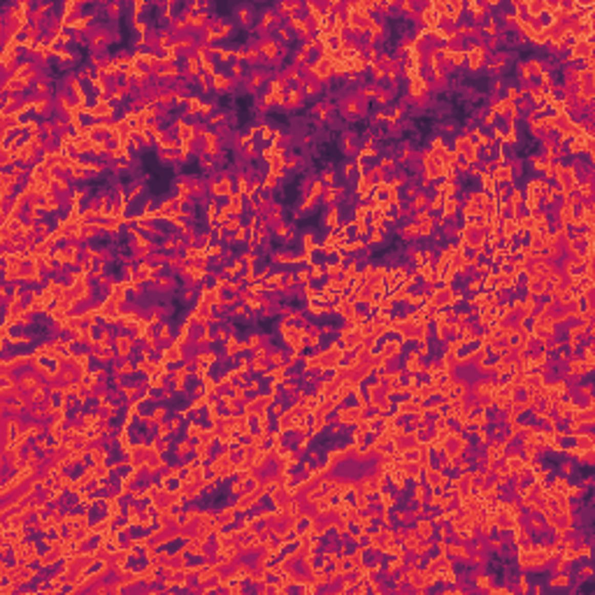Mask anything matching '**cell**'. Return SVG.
Returning <instances> with one entry per match:
<instances>
[{
	"label": "cell",
	"instance_id": "obj_1",
	"mask_svg": "<svg viewBox=\"0 0 595 595\" xmlns=\"http://www.w3.org/2000/svg\"><path fill=\"white\" fill-rule=\"evenodd\" d=\"M368 107L370 102H363L356 93H347V96H339L337 98V112L342 116L344 121H358V119H365L368 116Z\"/></svg>",
	"mask_w": 595,
	"mask_h": 595
},
{
	"label": "cell",
	"instance_id": "obj_2",
	"mask_svg": "<svg viewBox=\"0 0 595 595\" xmlns=\"http://www.w3.org/2000/svg\"><path fill=\"white\" fill-rule=\"evenodd\" d=\"M488 54H491V51L486 49L484 45H474V42H470L468 49H465V70H468L470 75H479V72H484L486 61H488Z\"/></svg>",
	"mask_w": 595,
	"mask_h": 595
},
{
	"label": "cell",
	"instance_id": "obj_3",
	"mask_svg": "<svg viewBox=\"0 0 595 595\" xmlns=\"http://www.w3.org/2000/svg\"><path fill=\"white\" fill-rule=\"evenodd\" d=\"M339 149H342V154L349 158V161H353V158L358 156V152H360L358 131H344L342 137H339Z\"/></svg>",
	"mask_w": 595,
	"mask_h": 595
},
{
	"label": "cell",
	"instance_id": "obj_4",
	"mask_svg": "<svg viewBox=\"0 0 595 595\" xmlns=\"http://www.w3.org/2000/svg\"><path fill=\"white\" fill-rule=\"evenodd\" d=\"M184 360H186V356H184V349L179 347L177 342H172V344H167L165 349L161 351V363L165 365V368H177V365H182Z\"/></svg>",
	"mask_w": 595,
	"mask_h": 595
},
{
	"label": "cell",
	"instance_id": "obj_5",
	"mask_svg": "<svg viewBox=\"0 0 595 595\" xmlns=\"http://www.w3.org/2000/svg\"><path fill=\"white\" fill-rule=\"evenodd\" d=\"M344 207L342 205H333V207H326V212L321 217V223L326 230H337L339 226L344 223Z\"/></svg>",
	"mask_w": 595,
	"mask_h": 595
},
{
	"label": "cell",
	"instance_id": "obj_6",
	"mask_svg": "<svg viewBox=\"0 0 595 595\" xmlns=\"http://www.w3.org/2000/svg\"><path fill=\"white\" fill-rule=\"evenodd\" d=\"M54 63L58 70H72V68L79 63V51H72L70 47H66V49H58L54 54Z\"/></svg>",
	"mask_w": 595,
	"mask_h": 595
},
{
	"label": "cell",
	"instance_id": "obj_7",
	"mask_svg": "<svg viewBox=\"0 0 595 595\" xmlns=\"http://www.w3.org/2000/svg\"><path fill=\"white\" fill-rule=\"evenodd\" d=\"M309 112H312V119L316 123H330L335 116V105L328 100H316Z\"/></svg>",
	"mask_w": 595,
	"mask_h": 595
},
{
	"label": "cell",
	"instance_id": "obj_8",
	"mask_svg": "<svg viewBox=\"0 0 595 595\" xmlns=\"http://www.w3.org/2000/svg\"><path fill=\"white\" fill-rule=\"evenodd\" d=\"M133 349H135V337H133L131 333H119L114 337V351L119 358H123V360L131 358Z\"/></svg>",
	"mask_w": 595,
	"mask_h": 595
},
{
	"label": "cell",
	"instance_id": "obj_9",
	"mask_svg": "<svg viewBox=\"0 0 595 595\" xmlns=\"http://www.w3.org/2000/svg\"><path fill=\"white\" fill-rule=\"evenodd\" d=\"M232 89H235V81L228 77V72H217V75L212 77V93H217V96H228V93H232Z\"/></svg>",
	"mask_w": 595,
	"mask_h": 595
},
{
	"label": "cell",
	"instance_id": "obj_10",
	"mask_svg": "<svg viewBox=\"0 0 595 595\" xmlns=\"http://www.w3.org/2000/svg\"><path fill=\"white\" fill-rule=\"evenodd\" d=\"M89 463L91 465H105L110 463V447L102 442H96L89 447Z\"/></svg>",
	"mask_w": 595,
	"mask_h": 595
},
{
	"label": "cell",
	"instance_id": "obj_11",
	"mask_svg": "<svg viewBox=\"0 0 595 595\" xmlns=\"http://www.w3.org/2000/svg\"><path fill=\"white\" fill-rule=\"evenodd\" d=\"M414 528H416V533L421 535V540H435V535H437V525L430 521L428 514L419 516V519L414 521Z\"/></svg>",
	"mask_w": 595,
	"mask_h": 595
},
{
	"label": "cell",
	"instance_id": "obj_12",
	"mask_svg": "<svg viewBox=\"0 0 595 595\" xmlns=\"http://www.w3.org/2000/svg\"><path fill=\"white\" fill-rule=\"evenodd\" d=\"M344 196H347V186H342V184L326 186V193H323V198H321V205H326V207L339 205V200H342Z\"/></svg>",
	"mask_w": 595,
	"mask_h": 595
},
{
	"label": "cell",
	"instance_id": "obj_13",
	"mask_svg": "<svg viewBox=\"0 0 595 595\" xmlns=\"http://www.w3.org/2000/svg\"><path fill=\"white\" fill-rule=\"evenodd\" d=\"M546 588L551 590H570L572 588V575L570 572H556L546 579Z\"/></svg>",
	"mask_w": 595,
	"mask_h": 595
},
{
	"label": "cell",
	"instance_id": "obj_14",
	"mask_svg": "<svg viewBox=\"0 0 595 595\" xmlns=\"http://www.w3.org/2000/svg\"><path fill=\"white\" fill-rule=\"evenodd\" d=\"M314 251H318V240L314 230H303L300 232V253L312 256Z\"/></svg>",
	"mask_w": 595,
	"mask_h": 595
},
{
	"label": "cell",
	"instance_id": "obj_15",
	"mask_svg": "<svg viewBox=\"0 0 595 595\" xmlns=\"http://www.w3.org/2000/svg\"><path fill=\"white\" fill-rule=\"evenodd\" d=\"M303 105H305V93L300 91V89H293V86H288V91H286V107H284V112H298Z\"/></svg>",
	"mask_w": 595,
	"mask_h": 595
},
{
	"label": "cell",
	"instance_id": "obj_16",
	"mask_svg": "<svg viewBox=\"0 0 595 595\" xmlns=\"http://www.w3.org/2000/svg\"><path fill=\"white\" fill-rule=\"evenodd\" d=\"M398 235L402 242H416V240H421L419 237V223L416 221H405L402 226L398 228Z\"/></svg>",
	"mask_w": 595,
	"mask_h": 595
},
{
	"label": "cell",
	"instance_id": "obj_17",
	"mask_svg": "<svg viewBox=\"0 0 595 595\" xmlns=\"http://www.w3.org/2000/svg\"><path fill=\"white\" fill-rule=\"evenodd\" d=\"M247 77H249V79H247L249 91H258V89H261L263 84H267V79H270V77H267V70H258V68H253Z\"/></svg>",
	"mask_w": 595,
	"mask_h": 595
},
{
	"label": "cell",
	"instance_id": "obj_18",
	"mask_svg": "<svg viewBox=\"0 0 595 595\" xmlns=\"http://www.w3.org/2000/svg\"><path fill=\"white\" fill-rule=\"evenodd\" d=\"M261 63H263V56H261V51H258L256 42H249V45H244V66L258 68Z\"/></svg>",
	"mask_w": 595,
	"mask_h": 595
},
{
	"label": "cell",
	"instance_id": "obj_19",
	"mask_svg": "<svg viewBox=\"0 0 595 595\" xmlns=\"http://www.w3.org/2000/svg\"><path fill=\"white\" fill-rule=\"evenodd\" d=\"M251 24H253V12H251V7H247V5L235 7V26L251 28Z\"/></svg>",
	"mask_w": 595,
	"mask_h": 595
},
{
	"label": "cell",
	"instance_id": "obj_20",
	"mask_svg": "<svg viewBox=\"0 0 595 595\" xmlns=\"http://www.w3.org/2000/svg\"><path fill=\"white\" fill-rule=\"evenodd\" d=\"M202 435H205V423H200V421H186L184 437L191 439V442H200Z\"/></svg>",
	"mask_w": 595,
	"mask_h": 595
},
{
	"label": "cell",
	"instance_id": "obj_21",
	"mask_svg": "<svg viewBox=\"0 0 595 595\" xmlns=\"http://www.w3.org/2000/svg\"><path fill=\"white\" fill-rule=\"evenodd\" d=\"M460 205H463L460 198H447V200H444V207H442V217L444 219H458Z\"/></svg>",
	"mask_w": 595,
	"mask_h": 595
},
{
	"label": "cell",
	"instance_id": "obj_22",
	"mask_svg": "<svg viewBox=\"0 0 595 595\" xmlns=\"http://www.w3.org/2000/svg\"><path fill=\"white\" fill-rule=\"evenodd\" d=\"M491 175H493V179L498 184H516L514 172H512V167L507 165V163H504L502 167H493V172H491Z\"/></svg>",
	"mask_w": 595,
	"mask_h": 595
},
{
	"label": "cell",
	"instance_id": "obj_23",
	"mask_svg": "<svg viewBox=\"0 0 595 595\" xmlns=\"http://www.w3.org/2000/svg\"><path fill=\"white\" fill-rule=\"evenodd\" d=\"M479 182V188L486 193V196H495V188H498V182L493 179L491 172H481V177L477 179Z\"/></svg>",
	"mask_w": 595,
	"mask_h": 595
},
{
	"label": "cell",
	"instance_id": "obj_24",
	"mask_svg": "<svg viewBox=\"0 0 595 595\" xmlns=\"http://www.w3.org/2000/svg\"><path fill=\"white\" fill-rule=\"evenodd\" d=\"M318 179H321V182L326 184V186H335V184H337V179H339V172L335 170L333 163H328V165L323 167L321 175H318Z\"/></svg>",
	"mask_w": 595,
	"mask_h": 595
},
{
	"label": "cell",
	"instance_id": "obj_25",
	"mask_svg": "<svg viewBox=\"0 0 595 595\" xmlns=\"http://www.w3.org/2000/svg\"><path fill=\"white\" fill-rule=\"evenodd\" d=\"M433 232H435V217H433V214H428L423 221H419V237H421V240H430Z\"/></svg>",
	"mask_w": 595,
	"mask_h": 595
},
{
	"label": "cell",
	"instance_id": "obj_26",
	"mask_svg": "<svg viewBox=\"0 0 595 595\" xmlns=\"http://www.w3.org/2000/svg\"><path fill=\"white\" fill-rule=\"evenodd\" d=\"M200 68H202V75H207V77H214L217 72H221V70H219L217 58H212V56H202V58H200Z\"/></svg>",
	"mask_w": 595,
	"mask_h": 595
},
{
	"label": "cell",
	"instance_id": "obj_27",
	"mask_svg": "<svg viewBox=\"0 0 595 595\" xmlns=\"http://www.w3.org/2000/svg\"><path fill=\"white\" fill-rule=\"evenodd\" d=\"M595 196V188H593V182H581L579 186H577V198H579L581 202H588L593 200Z\"/></svg>",
	"mask_w": 595,
	"mask_h": 595
},
{
	"label": "cell",
	"instance_id": "obj_28",
	"mask_svg": "<svg viewBox=\"0 0 595 595\" xmlns=\"http://www.w3.org/2000/svg\"><path fill=\"white\" fill-rule=\"evenodd\" d=\"M68 177H70V179H72L75 184H86V182H91V175H89V172H86L84 167L79 165V163H77V165L72 167L70 175H68Z\"/></svg>",
	"mask_w": 595,
	"mask_h": 595
},
{
	"label": "cell",
	"instance_id": "obj_29",
	"mask_svg": "<svg viewBox=\"0 0 595 595\" xmlns=\"http://www.w3.org/2000/svg\"><path fill=\"white\" fill-rule=\"evenodd\" d=\"M384 242H386V232H381V230H370V235L365 237V244H368V249L381 247Z\"/></svg>",
	"mask_w": 595,
	"mask_h": 595
},
{
	"label": "cell",
	"instance_id": "obj_30",
	"mask_svg": "<svg viewBox=\"0 0 595 595\" xmlns=\"http://www.w3.org/2000/svg\"><path fill=\"white\" fill-rule=\"evenodd\" d=\"M198 165H200V170L205 172V175H212L214 167H217V161L209 156H205V154H198Z\"/></svg>",
	"mask_w": 595,
	"mask_h": 595
},
{
	"label": "cell",
	"instance_id": "obj_31",
	"mask_svg": "<svg viewBox=\"0 0 595 595\" xmlns=\"http://www.w3.org/2000/svg\"><path fill=\"white\" fill-rule=\"evenodd\" d=\"M556 472L563 474V477H567V479H572V477H575V472H577V463H575V460H570V458H565Z\"/></svg>",
	"mask_w": 595,
	"mask_h": 595
},
{
	"label": "cell",
	"instance_id": "obj_32",
	"mask_svg": "<svg viewBox=\"0 0 595 595\" xmlns=\"http://www.w3.org/2000/svg\"><path fill=\"white\" fill-rule=\"evenodd\" d=\"M217 242V237H214V230H209V228H205L202 232H198V247H212V244Z\"/></svg>",
	"mask_w": 595,
	"mask_h": 595
},
{
	"label": "cell",
	"instance_id": "obj_33",
	"mask_svg": "<svg viewBox=\"0 0 595 595\" xmlns=\"http://www.w3.org/2000/svg\"><path fill=\"white\" fill-rule=\"evenodd\" d=\"M228 77H230L235 84H237V81H242L244 77H247V75H244V66H240V63H230V66H228Z\"/></svg>",
	"mask_w": 595,
	"mask_h": 595
},
{
	"label": "cell",
	"instance_id": "obj_34",
	"mask_svg": "<svg viewBox=\"0 0 595 595\" xmlns=\"http://www.w3.org/2000/svg\"><path fill=\"white\" fill-rule=\"evenodd\" d=\"M277 40L282 42V45H291V42L295 40V35L291 33L288 26H277Z\"/></svg>",
	"mask_w": 595,
	"mask_h": 595
},
{
	"label": "cell",
	"instance_id": "obj_35",
	"mask_svg": "<svg viewBox=\"0 0 595 595\" xmlns=\"http://www.w3.org/2000/svg\"><path fill=\"white\" fill-rule=\"evenodd\" d=\"M507 205H512V207L523 205V188H519V186L512 188L509 196H507Z\"/></svg>",
	"mask_w": 595,
	"mask_h": 595
},
{
	"label": "cell",
	"instance_id": "obj_36",
	"mask_svg": "<svg viewBox=\"0 0 595 595\" xmlns=\"http://www.w3.org/2000/svg\"><path fill=\"white\" fill-rule=\"evenodd\" d=\"M214 112H219V102L217 100H205V105H202V110H200V119H202V121H207Z\"/></svg>",
	"mask_w": 595,
	"mask_h": 595
},
{
	"label": "cell",
	"instance_id": "obj_37",
	"mask_svg": "<svg viewBox=\"0 0 595 595\" xmlns=\"http://www.w3.org/2000/svg\"><path fill=\"white\" fill-rule=\"evenodd\" d=\"M265 377H270L272 381H277V384H284L288 379V374H286V368L282 365V368H270V372H267Z\"/></svg>",
	"mask_w": 595,
	"mask_h": 595
},
{
	"label": "cell",
	"instance_id": "obj_38",
	"mask_svg": "<svg viewBox=\"0 0 595 595\" xmlns=\"http://www.w3.org/2000/svg\"><path fill=\"white\" fill-rule=\"evenodd\" d=\"M295 279L300 286H305V284H312V272H309V267H295Z\"/></svg>",
	"mask_w": 595,
	"mask_h": 595
},
{
	"label": "cell",
	"instance_id": "obj_39",
	"mask_svg": "<svg viewBox=\"0 0 595 595\" xmlns=\"http://www.w3.org/2000/svg\"><path fill=\"white\" fill-rule=\"evenodd\" d=\"M242 226H244V223H242V217H230V219H228L226 223H223L221 228H223V230H226V232H230V235H232V232H237V230H240V228H242Z\"/></svg>",
	"mask_w": 595,
	"mask_h": 595
},
{
	"label": "cell",
	"instance_id": "obj_40",
	"mask_svg": "<svg viewBox=\"0 0 595 595\" xmlns=\"http://www.w3.org/2000/svg\"><path fill=\"white\" fill-rule=\"evenodd\" d=\"M321 91H323V86H318L316 81H307V84H305V89H303L305 98H316Z\"/></svg>",
	"mask_w": 595,
	"mask_h": 595
},
{
	"label": "cell",
	"instance_id": "obj_41",
	"mask_svg": "<svg viewBox=\"0 0 595 595\" xmlns=\"http://www.w3.org/2000/svg\"><path fill=\"white\" fill-rule=\"evenodd\" d=\"M309 272H312V279H326V263H312Z\"/></svg>",
	"mask_w": 595,
	"mask_h": 595
},
{
	"label": "cell",
	"instance_id": "obj_42",
	"mask_svg": "<svg viewBox=\"0 0 595 595\" xmlns=\"http://www.w3.org/2000/svg\"><path fill=\"white\" fill-rule=\"evenodd\" d=\"M595 572H593V565H588V563H584L581 567H577V577H579V581H584V579H590Z\"/></svg>",
	"mask_w": 595,
	"mask_h": 595
},
{
	"label": "cell",
	"instance_id": "obj_43",
	"mask_svg": "<svg viewBox=\"0 0 595 595\" xmlns=\"http://www.w3.org/2000/svg\"><path fill=\"white\" fill-rule=\"evenodd\" d=\"M121 10H123L121 3H110V5H107V16H110V19H119V16H121Z\"/></svg>",
	"mask_w": 595,
	"mask_h": 595
},
{
	"label": "cell",
	"instance_id": "obj_44",
	"mask_svg": "<svg viewBox=\"0 0 595 595\" xmlns=\"http://www.w3.org/2000/svg\"><path fill=\"white\" fill-rule=\"evenodd\" d=\"M223 249H226V247H223L221 242H214L212 247H207V256H209V258H221Z\"/></svg>",
	"mask_w": 595,
	"mask_h": 595
},
{
	"label": "cell",
	"instance_id": "obj_45",
	"mask_svg": "<svg viewBox=\"0 0 595 595\" xmlns=\"http://www.w3.org/2000/svg\"><path fill=\"white\" fill-rule=\"evenodd\" d=\"M247 237H249L247 226H242L237 232H232V240H235V244H244V242H247Z\"/></svg>",
	"mask_w": 595,
	"mask_h": 595
},
{
	"label": "cell",
	"instance_id": "obj_46",
	"mask_svg": "<svg viewBox=\"0 0 595 595\" xmlns=\"http://www.w3.org/2000/svg\"><path fill=\"white\" fill-rule=\"evenodd\" d=\"M468 177H470V179H479V177H481V167H479V163H477V165H472V167H470Z\"/></svg>",
	"mask_w": 595,
	"mask_h": 595
},
{
	"label": "cell",
	"instance_id": "obj_47",
	"mask_svg": "<svg viewBox=\"0 0 595 595\" xmlns=\"http://www.w3.org/2000/svg\"><path fill=\"white\" fill-rule=\"evenodd\" d=\"M579 484H581V486H584V488H586V491H588V488H590V486H593V477H590V474H588V477H584V479H581V481H579Z\"/></svg>",
	"mask_w": 595,
	"mask_h": 595
},
{
	"label": "cell",
	"instance_id": "obj_48",
	"mask_svg": "<svg viewBox=\"0 0 595 595\" xmlns=\"http://www.w3.org/2000/svg\"><path fill=\"white\" fill-rule=\"evenodd\" d=\"M312 142H314V135H309V133H307V135H303V140H300V144H303V146H309V144H312Z\"/></svg>",
	"mask_w": 595,
	"mask_h": 595
}]
</instances>
